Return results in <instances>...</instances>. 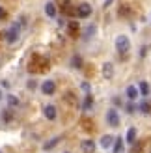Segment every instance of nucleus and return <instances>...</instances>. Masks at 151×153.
Segmentation results:
<instances>
[{
	"label": "nucleus",
	"mask_w": 151,
	"mask_h": 153,
	"mask_svg": "<svg viewBox=\"0 0 151 153\" xmlns=\"http://www.w3.org/2000/svg\"><path fill=\"white\" fill-rule=\"evenodd\" d=\"M4 36H6V41H7V43H15V41L19 39V25H13Z\"/></svg>",
	"instance_id": "obj_3"
},
{
	"label": "nucleus",
	"mask_w": 151,
	"mask_h": 153,
	"mask_svg": "<svg viewBox=\"0 0 151 153\" xmlns=\"http://www.w3.org/2000/svg\"><path fill=\"white\" fill-rule=\"evenodd\" d=\"M80 88L84 90V91H90V84H88V82H82V84H80Z\"/></svg>",
	"instance_id": "obj_25"
},
{
	"label": "nucleus",
	"mask_w": 151,
	"mask_h": 153,
	"mask_svg": "<svg viewBox=\"0 0 151 153\" xmlns=\"http://www.w3.org/2000/svg\"><path fill=\"white\" fill-rule=\"evenodd\" d=\"M65 153H69V151H65Z\"/></svg>",
	"instance_id": "obj_30"
},
{
	"label": "nucleus",
	"mask_w": 151,
	"mask_h": 153,
	"mask_svg": "<svg viewBox=\"0 0 151 153\" xmlns=\"http://www.w3.org/2000/svg\"><path fill=\"white\" fill-rule=\"evenodd\" d=\"M138 91H140V94H142V95L146 97V95L149 94V84H147L146 80H142V82L138 84Z\"/></svg>",
	"instance_id": "obj_14"
},
{
	"label": "nucleus",
	"mask_w": 151,
	"mask_h": 153,
	"mask_svg": "<svg viewBox=\"0 0 151 153\" xmlns=\"http://www.w3.org/2000/svg\"><path fill=\"white\" fill-rule=\"evenodd\" d=\"M36 86H37V84H36V80H30V82H28V88H30V90H34Z\"/></svg>",
	"instance_id": "obj_27"
},
{
	"label": "nucleus",
	"mask_w": 151,
	"mask_h": 153,
	"mask_svg": "<svg viewBox=\"0 0 151 153\" xmlns=\"http://www.w3.org/2000/svg\"><path fill=\"white\" fill-rule=\"evenodd\" d=\"M112 144H114V136L110 134L101 136V148H112Z\"/></svg>",
	"instance_id": "obj_12"
},
{
	"label": "nucleus",
	"mask_w": 151,
	"mask_h": 153,
	"mask_svg": "<svg viewBox=\"0 0 151 153\" xmlns=\"http://www.w3.org/2000/svg\"><path fill=\"white\" fill-rule=\"evenodd\" d=\"M2 118H4V121H10V120H11V112H10V110H6V112L2 114Z\"/></svg>",
	"instance_id": "obj_23"
},
{
	"label": "nucleus",
	"mask_w": 151,
	"mask_h": 153,
	"mask_svg": "<svg viewBox=\"0 0 151 153\" xmlns=\"http://www.w3.org/2000/svg\"><path fill=\"white\" fill-rule=\"evenodd\" d=\"M92 103H93V99H92V95H86V99H84V105H82V106H84V110H90V108H92Z\"/></svg>",
	"instance_id": "obj_18"
},
{
	"label": "nucleus",
	"mask_w": 151,
	"mask_h": 153,
	"mask_svg": "<svg viewBox=\"0 0 151 153\" xmlns=\"http://www.w3.org/2000/svg\"><path fill=\"white\" fill-rule=\"evenodd\" d=\"M125 140L129 142V144H136V129H134V127H131L129 131H127V134H125Z\"/></svg>",
	"instance_id": "obj_11"
},
{
	"label": "nucleus",
	"mask_w": 151,
	"mask_h": 153,
	"mask_svg": "<svg viewBox=\"0 0 151 153\" xmlns=\"http://www.w3.org/2000/svg\"><path fill=\"white\" fill-rule=\"evenodd\" d=\"M103 76L104 79H112L114 76V64H110V62L103 64Z\"/></svg>",
	"instance_id": "obj_7"
},
{
	"label": "nucleus",
	"mask_w": 151,
	"mask_h": 153,
	"mask_svg": "<svg viewBox=\"0 0 151 153\" xmlns=\"http://www.w3.org/2000/svg\"><path fill=\"white\" fill-rule=\"evenodd\" d=\"M7 105H10V106H17L19 105V99L15 97V95H7Z\"/></svg>",
	"instance_id": "obj_20"
},
{
	"label": "nucleus",
	"mask_w": 151,
	"mask_h": 153,
	"mask_svg": "<svg viewBox=\"0 0 151 153\" xmlns=\"http://www.w3.org/2000/svg\"><path fill=\"white\" fill-rule=\"evenodd\" d=\"M138 110L144 112V114H149V112H151V103H149V101H142L140 106H138Z\"/></svg>",
	"instance_id": "obj_16"
},
{
	"label": "nucleus",
	"mask_w": 151,
	"mask_h": 153,
	"mask_svg": "<svg viewBox=\"0 0 151 153\" xmlns=\"http://www.w3.org/2000/svg\"><path fill=\"white\" fill-rule=\"evenodd\" d=\"M129 47H131V41H129L127 36H118L116 37V49L121 52V54H125V52L129 51Z\"/></svg>",
	"instance_id": "obj_1"
},
{
	"label": "nucleus",
	"mask_w": 151,
	"mask_h": 153,
	"mask_svg": "<svg viewBox=\"0 0 151 153\" xmlns=\"http://www.w3.org/2000/svg\"><path fill=\"white\" fill-rule=\"evenodd\" d=\"M125 146H123V138H114V144H112V153H123Z\"/></svg>",
	"instance_id": "obj_8"
},
{
	"label": "nucleus",
	"mask_w": 151,
	"mask_h": 153,
	"mask_svg": "<svg viewBox=\"0 0 151 153\" xmlns=\"http://www.w3.org/2000/svg\"><path fill=\"white\" fill-rule=\"evenodd\" d=\"M80 148L84 153H95V142L93 140H82Z\"/></svg>",
	"instance_id": "obj_6"
},
{
	"label": "nucleus",
	"mask_w": 151,
	"mask_h": 153,
	"mask_svg": "<svg viewBox=\"0 0 151 153\" xmlns=\"http://www.w3.org/2000/svg\"><path fill=\"white\" fill-rule=\"evenodd\" d=\"M43 112H45V118H47V120H54V118H56V108H54L52 105H47Z\"/></svg>",
	"instance_id": "obj_10"
},
{
	"label": "nucleus",
	"mask_w": 151,
	"mask_h": 153,
	"mask_svg": "<svg viewBox=\"0 0 151 153\" xmlns=\"http://www.w3.org/2000/svg\"><path fill=\"white\" fill-rule=\"evenodd\" d=\"M0 99H2V91H0Z\"/></svg>",
	"instance_id": "obj_29"
},
{
	"label": "nucleus",
	"mask_w": 151,
	"mask_h": 153,
	"mask_svg": "<svg viewBox=\"0 0 151 153\" xmlns=\"http://www.w3.org/2000/svg\"><path fill=\"white\" fill-rule=\"evenodd\" d=\"M54 90H56L54 80H45V82L41 84V91H43L45 95H52V94H54Z\"/></svg>",
	"instance_id": "obj_5"
},
{
	"label": "nucleus",
	"mask_w": 151,
	"mask_h": 153,
	"mask_svg": "<svg viewBox=\"0 0 151 153\" xmlns=\"http://www.w3.org/2000/svg\"><path fill=\"white\" fill-rule=\"evenodd\" d=\"M93 32H95V26L92 25V26H88V28H86V32H84V36H86V37H92V34H93Z\"/></svg>",
	"instance_id": "obj_22"
},
{
	"label": "nucleus",
	"mask_w": 151,
	"mask_h": 153,
	"mask_svg": "<svg viewBox=\"0 0 151 153\" xmlns=\"http://www.w3.org/2000/svg\"><path fill=\"white\" fill-rule=\"evenodd\" d=\"M6 17H7V11L4 10V7H0V21H4Z\"/></svg>",
	"instance_id": "obj_24"
},
{
	"label": "nucleus",
	"mask_w": 151,
	"mask_h": 153,
	"mask_svg": "<svg viewBox=\"0 0 151 153\" xmlns=\"http://www.w3.org/2000/svg\"><path fill=\"white\" fill-rule=\"evenodd\" d=\"M125 94H127V97H129V101H134V99L138 97V86H127V90H125Z\"/></svg>",
	"instance_id": "obj_9"
},
{
	"label": "nucleus",
	"mask_w": 151,
	"mask_h": 153,
	"mask_svg": "<svg viewBox=\"0 0 151 153\" xmlns=\"http://www.w3.org/2000/svg\"><path fill=\"white\" fill-rule=\"evenodd\" d=\"M146 54H147V49H146V47H142V49H140V56H142V58H144Z\"/></svg>",
	"instance_id": "obj_26"
},
{
	"label": "nucleus",
	"mask_w": 151,
	"mask_h": 153,
	"mask_svg": "<svg viewBox=\"0 0 151 153\" xmlns=\"http://www.w3.org/2000/svg\"><path fill=\"white\" fill-rule=\"evenodd\" d=\"M77 15L78 17H90V15H92V6H90L88 2H84V4H80L78 7H77Z\"/></svg>",
	"instance_id": "obj_4"
},
{
	"label": "nucleus",
	"mask_w": 151,
	"mask_h": 153,
	"mask_svg": "<svg viewBox=\"0 0 151 153\" xmlns=\"http://www.w3.org/2000/svg\"><path fill=\"white\" fill-rule=\"evenodd\" d=\"M45 13H47L49 17H54V15H56V6L52 2H47V4H45Z\"/></svg>",
	"instance_id": "obj_13"
},
{
	"label": "nucleus",
	"mask_w": 151,
	"mask_h": 153,
	"mask_svg": "<svg viewBox=\"0 0 151 153\" xmlns=\"http://www.w3.org/2000/svg\"><path fill=\"white\" fill-rule=\"evenodd\" d=\"M58 142H60V136H56V138H52V140H49V142H45L43 144V149H52L54 146H58Z\"/></svg>",
	"instance_id": "obj_15"
},
{
	"label": "nucleus",
	"mask_w": 151,
	"mask_h": 153,
	"mask_svg": "<svg viewBox=\"0 0 151 153\" xmlns=\"http://www.w3.org/2000/svg\"><path fill=\"white\" fill-rule=\"evenodd\" d=\"M69 34L71 36H77L78 34V22H75V21L69 22Z\"/></svg>",
	"instance_id": "obj_17"
},
{
	"label": "nucleus",
	"mask_w": 151,
	"mask_h": 153,
	"mask_svg": "<svg viewBox=\"0 0 151 153\" xmlns=\"http://www.w3.org/2000/svg\"><path fill=\"white\" fill-rule=\"evenodd\" d=\"M125 112H127V114H134V112H136V106H134L132 103H127V106H125Z\"/></svg>",
	"instance_id": "obj_21"
},
{
	"label": "nucleus",
	"mask_w": 151,
	"mask_h": 153,
	"mask_svg": "<svg viewBox=\"0 0 151 153\" xmlns=\"http://www.w3.org/2000/svg\"><path fill=\"white\" fill-rule=\"evenodd\" d=\"M107 123H108L110 127H118V125H119V114H118L116 108H112V110L107 112Z\"/></svg>",
	"instance_id": "obj_2"
},
{
	"label": "nucleus",
	"mask_w": 151,
	"mask_h": 153,
	"mask_svg": "<svg viewBox=\"0 0 151 153\" xmlns=\"http://www.w3.org/2000/svg\"><path fill=\"white\" fill-rule=\"evenodd\" d=\"M71 64H73V67H82V58L75 54V56H73V60H71Z\"/></svg>",
	"instance_id": "obj_19"
},
{
	"label": "nucleus",
	"mask_w": 151,
	"mask_h": 153,
	"mask_svg": "<svg viewBox=\"0 0 151 153\" xmlns=\"http://www.w3.org/2000/svg\"><path fill=\"white\" fill-rule=\"evenodd\" d=\"M112 2H114V0H104V7H110Z\"/></svg>",
	"instance_id": "obj_28"
}]
</instances>
